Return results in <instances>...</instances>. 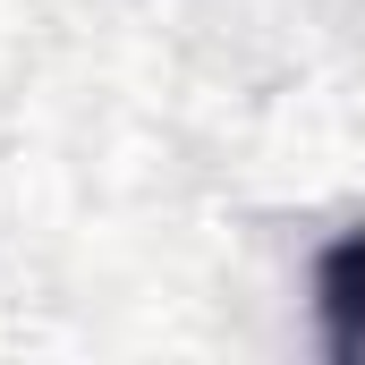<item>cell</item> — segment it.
I'll list each match as a JSON object with an SVG mask.
<instances>
[{
	"label": "cell",
	"instance_id": "1",
	"mask_svg": "<svg viewBox=\"0 0 365 365\" xmlns=\"http://www.w3.org/2000/svg\"><path fill=\"white\" fill-rule=\"evenodd\" d=\"M314 331L331 365H365V221L314 255Z\"/></svg>",
	"mask_w": 365,
	"mask_h": 365
}]
</instances>
